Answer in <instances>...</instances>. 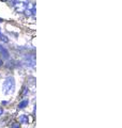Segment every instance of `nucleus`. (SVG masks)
Wrapping results in <instances>:
<instances>
[{"label":"nucleus","instance_id":"obj_5","mask_svg":"<svg viewBox=\"0 0 122 128\" xmlns=\"http://www.w3.org/2000/svg\"><path fill=\"white\" fill-rule=\"evenodd\" d=\"M11 128H20V124L19 123H14L13 125L11 126Z\"/></svg>","mask_w":122,"mask_h":128},{"label":"nucleus","instance_id":"obj_3","mask_svg":"<svg viewBox=\"0 0 122 128\" xmlns=\"http://www.w3.org/2000/svg\"><path fill=\"white\" fill-rule=\"evenodd\" d=\"M28 104H29V100H28V99H24V100H22L18 104V109H24V108H26L28 106Z\"/></svg>","mask_w":122,"mask_h":128},{"label":"nucleus","instance_id":"obj_2","mask_svg":"<svg viewBox=\"0 0 122 128\" xmlns=\"http://www.w3.org/2000/svg\"><path fill=\"white\" fill-rule=\"evenodd\" d=\"M18 121L20 124L27 125V124H29V118H28V115H26V114H22L18 116Z\"/></svg>","mask_w":122,"mask_h":128},{"label":"nucleus","instance_id":"obj_1","mask_svg":"<svg viewBox=\"0 0 122 128\" xmlns=\"http://www.w3.org/2000/svg\"><path fill=\"white\" fill-rule=\"evenodd\" d=\"M3 90H5V94L10 95L15 90V81L13 77H8L6 79L5 83H3Z\"/></svg>","mask_w":122,"mask_h":128},{"label":"nucleus","instance_id":"obj_6","mask_svg":"<svg viewBox=\"0 0 122 128\" xmlns=\"http://www.w3.org/2000/svg\"><path fill=\"white\" fill-rule=\"evenodd\" d=\"M2 113H3V108H2V107H0V116L2 115Z\"/></svg>","mask_w":122,"mask_h":128},{"label":"nucleus","instance_id":"obj_4","mask_svg":"<svg viewBox=\"0 0 122 128\" xmlns=\"http://www.w3.org/2000/svg\"><path fill=\"white\" fill-rule=\"evenodd\" d=\"M14 3H23V4H27L28 0H14Z\"/></svg>","mask_w":122,"mask_h":128}]
</instances>
